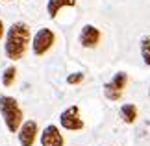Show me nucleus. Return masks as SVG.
<instances>
[{"label":"nucleus","instance_id":"nucleus-1","mask_svg":"<svg viewBox=\"0 0 150 146\" xmlns=\"http://www.w3.org/2000/svg\"><path fill=\"white\" fill-rule=\"evenodd\" d=\"M6 43H4V54L11 61H19L26 56L28 46L32 44V32L26 22H13L6 30Z\"/></svg>","mask_w":150,"mask_h":146},{"label":"nucleus","instance_id":"nucleus-2","mask_svg":"<svg viewBox=\"0 0 150 146\" xmlns=\"http://www.w3.org/2000/svg\"><path fill=\"white\" fill-rule=\"evenodd\" d=\"M0 115H2L4 124L9 133H17L19 128L22 126V122H24V113H22L17 98L9 96V95L0 96Z\"/></svg>","mask_w":150,"mask_h":146},{"label":"nucleus","instance_id":"nucleus-3","mask_svg":"<svg viewBox=\"0 0 150 146\" xmlns=\"http://www.w3.org/2000/svg\"><path fill=\"white\" fill-rule=\"evenodd\" d=\"M56 43V33L50 28H41L32 37V52L35 56H45Z\"/></svg>","mask_w":150,"mask_h":146},{"label":"nucleus","instance_id":"nucleus-4","mask_svg":"<svg viewBox=\"0 0 150 146\" xmlns=\"http://www.w3.org/2000/svg\"><path fill=\"white\" fill-rule=\"evenodd\" d=\"M126 85H128V74L120 71L111 78V81H108V83L104 85V96L111 102H119L120 98H122V92L126 89Z\"/></svg>","mask_w":150,"mask_h":146},{"label":"nucleus","instance_id":"nucleus-5","mask_svg":"<svg viewBox=\"0 0 150 146\" xmlns=\"http://www.w3.org/2000/svg\"><path fill=\"white\" fill-rule=\"evenodd\" d=\"M59 126L67 131H82L85 128V124H83L82 115H80V107L78 106H69L65 111H61Z\"/></svg>","mask_w":150,"mask_h":146},{"label":"nucleus","instance_id":"nucleus-6","mask_svg":"<svg viewBox=\"0 0 150 146\" xmlns=\"http://www.w3.org/2000/svg\"><path fill=\"white\" fill-rule=\"evenodd\" d=\"M37 135H39V126L35 120H24L17 131L21 146H33L37 141Z\"/></svg>","mask_w":150,"mask_h":146},{"label":"nucleus","instance_id":"nucleus-7","mask_svg":"<svg viewBox=\"0 0 150 146\" xmlns=\"http://www.w3.org/2000/svg\"><path fill=\"white\" fill-rule=\"evenodd\" d=\"M39 141H41V146H65V137L56 124H48L45 128L39 133Z\"/></svg>","mask_w":150,"mask_h":146},{"label":"nucleus","instance_id":"nucleus-8","mask_svg":"<svg viewBox=\"0 0 150 146\" xmlns=\"http://www.w3.org/2000/svg\"><path fill=\"white\" fill-rule=\"evenodd\" d=\"M102 39V33L96 26L93 24H85L82 28V32H80V44L83 46V48H96Z\"/></svg>","mask_w":150,"mask_h":146},{"label":"nucleus","instance_id":"nucleus-9","mask_svg":"<svg viewBox=\"0 0 150 146\" xmlns=\"http://www.w3.org/2000/svg\"><path fill=\"white\" fill-rule=\"evenodd\" d=\"M74 6H76V0H48L47 2V13H48L50 19H56L63 8H74Z\"/></svg>","mask_w":150,"mask_h":146},{"label":"nucleus","instance_id":"nucleus-10","mask_svg":"<svg viewBox=\"0 0 150 146\" xmlns=\"http://www.w3.org/2000/svg\"><path fill=\"white\" fill-rule=\"evenodd\" d=\"M139 116V109H137L135 104H122L120 106V118H122L126 124H134Z\"/></svg>","mask_w":150,"mask_h":146},{"label":"nucleus","instance_id":"nucleus-11","mask_svg":"<svg viewBox=\"0 0 150 146\" xmlns=\"http://www.w3.org/2000/svg\"><path fill=\"white\" fill-rule=\"evenodd\" d=\"M15 80H17V67L15 65L6 67L4 72H2V85L4 87H11L15 83Z\"/></svg>","mask_w":150,"mask_h":146},{"label":"nucleus","instance_id":"nucleus-12","mask_svg":"<svg viewBox=\"0 0 150 146\" xmlns=\"http://www.w3.org/2000/svg\"><path fill=\"white\" fill-rule=\"evenodd\" d=\"M141 57L145 65L150 67V35H145L141 39Z\"/></svg>","mask_w":150,"mask_h":146},{"label":"nucleus","instance_id":"nucleus-13","mask_svg":"<svg viewBox=\"0 0 150 146\" xmlns=\"http://www.w3.org/2000/svg\"><path fill=\"white\" fill-rule=\"evenodd\" d=\"M83 80H85V74L83 72H72V74L67 76V83L69 85H80Z\"/></svg>","mask_w":150,"mask_h":146},{"label":"nucleus","instance_id":"nucleus-14","mask_svg":"<svg viewBox=\"0 0 150 146\" xmlns=\"http://www.w3.org/2000/svg\"><path fill=\"white\" fill-rule=\"evenodd\" d=\"M6 30H8V28H6V24H4V20L0 19V41L4 39V35H6Z\"/></svg>","mask_w":150,"mask_h":146},{"label":"nucleus","instance_id":"nucleus-15","mask_svg":"<svg viewBox=\"0 0 150 146\" xmlns=\"http://www.w3.org/2000/svg\"><path fill=\"white\" fill-rule=\"evenodd\" d=\"M2 2H13V0H2Z\"/></svg>","mask_w":150,"mask_h":146},{"label":"nucleus","instance_id":"nucleus-16","mask_svg":"<svg viewBox=\"0 0 150 146\" xmlns=\"http://www.w3.org/2000/svg\"><path fill=\"white\" fill-rule=\"evenodd\" d=\"M148 98H150V89H148Z\"/></svg>","mask_w":150,"mask_h":146}]
</instances>
